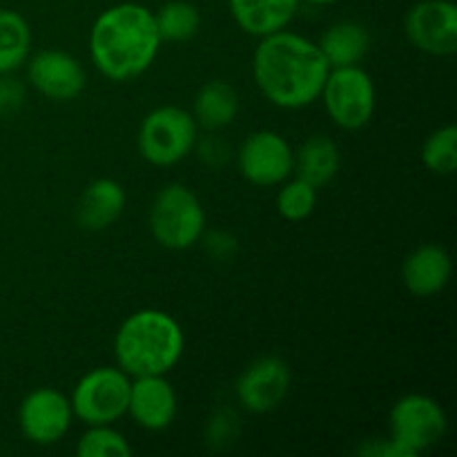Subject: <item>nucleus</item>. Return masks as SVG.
I'll return each instance as SVG.
<instances>
[{"label": "nucleus", "mask_w": 457, "mask_h": 457, "mask_svg": "<svg viewBox=\"0 0 457 457\" xmlns=\"http://www.w3.org/2000/svg\"><path fill=\"white\" fill-rule=\"evenodd\" d=\"M330 67L317 43L293 34L259 38L253 56V76L259 92L281 110H302L320 98Z\"/></svg>", "instance_id": "nucleus-1"}, {"label": "nucleus", "mask_w": 457, "mask_h": 457, "mask_svg": "<svg viewBox=\"0 0 457 457\" xmlns=\"http://www.w3.org/2000/svg\"><path fill=\"white\" fill-rule=\"evenodd\" d=\"M161 47L154 12L138 3L105 9L89 31V56L105 79L125 83L150 70Z\"/></svg>", "instance_id": "nucleus-2"}, {"label": "nucleus", "mask_w": 457, "mask_h": 457, "mask_svg": "<svg viewBox=\"0 0 457 457\" xmlns=\"http://www.w3.org/2000/svg\"><path fill=\"white\" fill-rule=\"evenodd\" d=\"M186 337L170 312L143 308L132 312L114 337V355L119 369L129 378L168 375L179 364Z\"/></svg>", "instance_id": "nucleus-3"}, {"label": "nucleus", "mask_w": 457, "mask_h": 457, "mask_svg": "<svg viewBox=\"0 0 457 457\" xmlns=\"http://www.w3.org/2000/svg\"><path fill=\"white\" fill-rule=\"evenodd\" d=\"M150 232L168 250L192 248L205 232L204 205L195 192L181 183L161 187L150 208Z\"/></svg>", "instance_id": "nucleus-4"}, {"label": "nucleus", "mask_w": 457, "mask_h": 457, "mask_svg": "<svg viewBox=\"0 0 457 457\" xmlns=\"http://www.w3.org/2000/svg\"><path fill=\"white\" fill-rule=\"evenodd\" d=\"M199 125L190 112L174 105L152 110L138 128V152L156 168L177 165L196 147Z\"/></svg>", "instance_id": "nucleus-5"}, {"label": "nucleus", "mask_w": 457, "mask_h": 457, "mask_svg": "<svg viewBox=\"0 0 457 457\" xmlns=\"http://www.w3.org/2000/svg\"><path fill=\"white\" fill-rule=\"evenodd\" d=\"M320 96L330 120L348 132L366 128L378 105L373 79L360 65L333 67L326 76Z\"/></svg>", "instance_id": "nucleus-6"}, {"label": "nucleus", "mask_w": 457, "mask_h": 457, "mask_svg": "<svg viewBox=\"0 0 457 457\" xmlns=\"http://www.w3.org/2000/svg\"><path fill=\"white\" fill-rule=\"evenodd\" d=\"M129 386H132L129 375L114 366L89 370L71 391L70 402L74 418L87 427L119 422L123 415H128Z\"/></svg>", "instance_id": "nucleus-7"}, {"label": "nucleus", "mask_w": 457, "mask_h": 457, "mask_svg": "<svg viewBox=\"0 0 457 457\" xmlns=\"http://www.w3.org/2000/svg\"><path fill=\"white\" fill-rule=\"evenodd\" d=\"M388 427L391 440L397 442L406 455L415 457L440 445L446 436L449 420L440 402L422 393H409L393 404Z\"/></svg>", "instance_id": "nucleus-8"}, {"label": "nucleus", "mask_w": 457, "mask_h": 457, "mask_svg": "<svg viewBox=\"0 0 457 457\" xmlns=\"http://www.w3.org/2000/svg\"><path fill=\"white\" fill-rule=\"evenodd\" d=\"M239 172L253 186L272 187L293 174L295 152L290 143L272 129L253 132L237 152Z\"/></svg>", "instance_id": "nucleus-9"}, {"label": "nucleus", "mask_w": 457, "mask_h": 457, "mask_svg": "<svg viewBox=\"0 0 457 457\" xmlns=\"http://www.w3.org/2000/svg\"><path fill=\"white\" fill-rule=\"evenodd\" d=\"M74 420L71 402L65 393L58 388H36L18 409V424H21L22 436L29 442L40 446L56 445L58 440L67 436Z\"/></svg>", "instance_id": "nucleus-10"}, {"label": "nucleus", "mask_w": 457, "mask_h": 457, "mask_svg": "<svg viewBox=\"0 0 457 457\" xmlns=\"http://www.w3.org/2000/svg\"><path fill=\"white\" fill-rule=\"evenodd\" d=\"M411 43L431 56H453L457 52V7L451 0H420L404 21Z\"/></svg>", "instance_id": "nucleus-11"}, {"label": "nucleus", "mask_w": 457, "mask_h": 457, "mask_svg": "<svg viewBox=\"0 0 457 457\" xmlns=\"http://www.w3.org/2000/svg\"><path fill=\"white\" fill-rule=\"evenodd\" d=\"M290 379V366L281 357H259L237 379V400L250 413H270L288 395Z\"/></svg>", "instance_id": "nucleus-12"}, {"label": "nucleus", "mask_w": 457, "mask_h": 457, "mask_svg": "<svg viewBox=\"0 0 457 457\" xmlns=\"http://www.w3.org/2000/svg\"><path fill=\"white\" fill-rule=\"evenodd\" d=\"M27 80L43 96L65 103L83 94L87 74L71 54L61 49H43L31 56L27 65Z\"/></svg>", "instance_id": "nucleus-13"}, {"label": "nucleus", "mask_w": 457, "mask_h": 457, "mask_svg": "<svg viewBox=\"0 0 457 457\" xmlns=\"http://www.w3.org/2000/svg\"><path fill=\"white\" fill-rule=\"evenodd\" d=\"M177 393L165 375L134 378L129 386L128 413L145 431H165L177 418Z\"/></svg>", "instance_id": "nucleus-14"}, {"label": "nucleus", "mask_w": 457, "mask_h": 457, "mask_svg": "<svg viewBox=\"0 0 457 457\" xmlns=\"http://www.w3.org/2000/svg\"><path fill=\"white\" fill-rule=\"evenodd\" d=\"M451 257L442 245L422 244L402 263V279L415 297H433L442 293L451 279Z\"/></svg>", "instance_id": "nucleus-15"}, {"label": "nucleus", "mask_w": 457, "mask_h": 457, "mask_svg": "<svg viewBox=\"0 0 457 457\" xmlns=\"http://www.w3.org/2000/svg\"><path fill=\"white\" fill-rule=\"evenodd\" d=\"M125 210V190L114 179L89 183L76 204V223L83 230L101 232L120 219Z\"/></svg>", "instance_id": "nucleus-16"}, {"label": "nucleus", "mask_w": 457, "mask_h": 457, "mask_svg": "<svg viewBox=\"0 0 457 457\" xmlns=\"http://www.w3.org/2000/svg\"><path fill=\"white\" fill-rule=\"evenodd\" d=\"M299 3L302 0H228L239 29L257 38L286 29L297 16Z\"/></svg>", "instance_id": "nucleus-17"}, {"label": "nucleus", "mask_w": 457, "mask_h": 457, "mask_svg": "<svg viewBox=\"0 0 457 457\" xmlns=\"http://www.w3.org/2000/svg\"><path fill=\"white\" fill-rule=\"evenodd\" d=\"M339 165H342V156H339L337 143L324 134H315L299 145L293 172L297 174V179L320 190L337 177Z\"/></svg>", "instance_id": "nucleus-18"}, {"label": "nucleus", "mask_w": 457, "mask_h": 457, "mask_svg": "<svg viewBox=\"0 0 457 457\" xmlns=\"http://www.w3.org/2000/svg\"><path fill=\"white\" fill-rule=\"evenodd\" d=\"M328 67L360 65L370 49V36L361 22L342 21L330 25L317 43Z\"/></svg>", "instance_id": "nucleus-19"}, {"label": "nucleus", "mask_w": 457, "mask_h": 457, "mask_svg": "<svg viewBox=\"0 0 457 457\" xmlns=\"http://www.w3.org/2000/svg\"><path fill=\"white\" fill-rule=\"evenodd\" d=\"M239 114V94L226 80H208L201 85L192 105V116H195L199 128L217 132V129L228 128Z\"/></svg>", "instance_id": "nucleus-20"}, {"label": "nucleus", "mask_w": 457, "mask_h": 457, "mask_svg": "<svg viewBox=\"0 0 457 457\" xmlns=\"http://www.w3.org/2000/svg\"><path fill=\"white\" fill-rule=\"evenodd\" d=\"M31 49V29L25 16L13 9H0V76L25 65Z\"/></svg>", "instance_id": "nucleus-21"}, {"label": "nucleus", "mask_w": 457, "mask_h": 457, "mask_svg": "<svg viewBox=\"0 0 457 457\" xmlns=\"http://www.w3.org/2000/svg\"><path fill=\"white\" fill-rule=\"evenodd\" d=\"M154 22L161 43H186V40L195 38L199 31L201 13L192 3L172 0L154 13Z\"/></svg>", "instance_id": "nucleus-22"}, {"label": "nucleus", "mask_w": 457, "mask_h": 457, "mask_svg": "<svg viewBox=\"0 0 457 457\" xmlns=\"http://www.w3.org/2000/svg\"><path fill=\"white\" fill-rule=\"evenodd\" d=\"M422 163L437 177H451L457 170V128L453 123L436 129L422 145Z\"/></svg>", "instance_id": "nucleus-23"}, {"label": "nucleus", "mask_w": 457, "mask_h": 457, "mask_svg": "<svg viewBox=\"0 0 457 457\" xmlns=\"http://www.w3.org/2000/svg\"><path fill=\"white\" fill-rule=\"evenodd\" d=\"M76 453L80 457H129L132 446L123 433L112 428V424H96L79 437Z\"/></svg>", "instance_id": "nucleus-24"}, {"label": "nucleus", "mask_w": 457, "mask_h": 457, "mask_svg": "<svg viewBox=\"0 0 457 457\" xmlns=\"http://www.w3.org/2000/svg\"><path fill=\"white\" fill-rule=\"evenodd\" d=\"M315 205L317 187H312L311 183L302 181L297 177L288 183L284 181L279 195H277V210H279V214L286 221H303V219H308L315 212Z\"/></svg>", "instance_id": "nucleus-25"}, {"label": "nucleus", "mask_w": 457, "mask_h": 457, "mask_svg": "<svg viewBox=\"0 0 457 457\" xmlns=\"http://www.w3.org/2000/svg\"><path fill=\"white\" fill-rule=\"evenodd\" d=\"M239 436V418L232 409H221L210 418L208 428H205V442L212 449L223 451L232 445Z\"/></svg>", "instance_id": "nucleus-26"}, {"label": "nucleus", "mask_w": 457, "mask_h": 457, "mask_svg": "<svg viewBox=\"0 0 457 457\" xmlns=\"http://www.w3.org/2000/svg\"><path fill=\"white\" fill-rule=\"evenodd\" d=\"M25 101V85L9 74L0 76V119L16 114Z\"/></svg>", "instance_id": "nucleus-27"}, {"label": "nucleus", "mask_w": 457, "mask_h": 457, "mask_svg": "<svg viewBox=\"0 0 457 457\" xmlns=\"http://www.w3.org/2000/svg\"><path fill=\"white\" fill-rule=\"evenodd\" d=\"M204 244H205V253L210 254L217 262H228V259L235 257L237 253V239L230 235V232H221V230H212L205 235L204 232Z\"/></svg>", "instance_id": "nucleus-28"}, {"label": "nucleus", "mask_w": 457, "mask_h": 457, "mask_svg": "<svg viewBox=\"0 0 457 457\" xmlns=\"http://www.w3.org/2000/svg\"><path fill=\"white\" fill-rule=\"evenodd\" d=\"M199 156L204 163L221 165L230 159V147H228L223 141H219V138L208 137L205 141L199 143Z\"/></svg>", "instance_id": "nucleus-29"}, {"label": "nucleus", "mask_w": 457, "mask_h": 457, "mask_svg": "<svg viewBox=\"0 0 457 457\" xmlns=\"http://www.w3.org/2000/svg\"><path fill=\"white\" fill-rule=\"evenodd\" d=\"M361 457H409L406 451L402 449L397 442H393L391 437L388 440H373L366 442V445L360 446Z\"/></svg>", "instance_id": "nucleus-30"}, {"label": "nucleus", "mask_w": 457, "mask_h": 457, "mask_svg": "<svg viewBox=\"0 0 457 457\" xmlns=\"http://www.w3.org/2000/svg\"><path fill=\"white\" fill-rule=\"evenodd\" d=\"M306 3L315 4V7H326V4H335L339 3V0H306Z\"/></svg>", "instance_id": "nucleus-31"}]
</instances>
